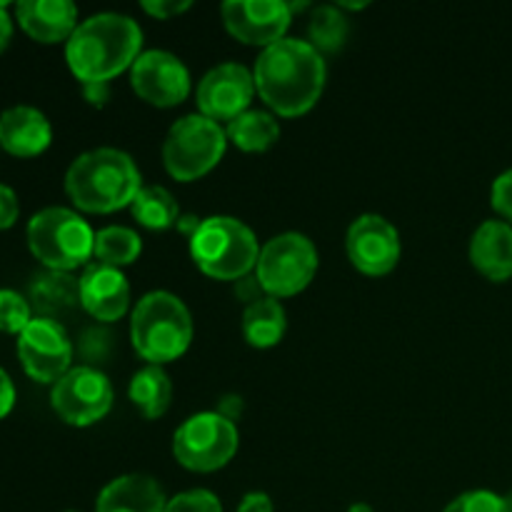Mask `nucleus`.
I'll list each match as a JSON object with an SVG mask.
<instances>
[{"label":"nucleus","mask_w":512,"mask_h":512,"mask_svg":"<svg viewBox=\"0 0 512 512\" xmlns=\"http://www.w3.org/2000/svg\"><path fill=\"white\" fill-rule=\"evenodd\" d=\"M318 270V250L303 233H283L260 248L255 278L270 298L303 293Z\"/></svg>","instance_id":"6e6552de"},{"label":"nucleus","mask_w":512,"mask_h":512,"mask_svg":"<svg viewBox=\"0 0 512 512\" xmlns=\"http://www.w3.org/2000/svg\"><path fill=\"white\" fill-rule=\"evenodd\" d=\"M200 223H203V220L195 218V215H180L178 230H180V233H183V235H188V238H193V235L198 233Z\"/></svg>","instance_id":"58836bf2"},{"label":"nucleus","mask_w":512,"mask_h":512,"mask_svg":"<svg viewBox=\"0 0 512 512\" xmlns=\"http://www.w3.org/2000/svg\"><path fill=\"white\" fill-rule=\"evenodd\" d=\"M345 250L355 270L363 275H388L400 260V235L383 215H360L345 235Z\"/></svg>","instance_id":"4468645a"},{"label":"nucleus","mask_w":512,"mask_h":512,"mask_svg":"<svg viewBox=\"0 0 512 512\" xmlns=\"http://www.w3.org/2000/svg\"><path fill=\"white\" fill-rule=\"evenodd\" d=\"M285 328H288V320H285V310L278 298L265 295V298L245 305L243 335L253 348L265 350L278 345L283 340Z\"/></svg>","instance_id":"412c9836"},{"label":"nucleus","mask_w":512,"mask_h":512,"mask_svg":"<svg viewBox=\"0 0 512 512\" xmlns=\"http://www.w3.org/2000/svg\"><path fill=\"white\" fill-rule=\"evenodd\" d=\"M220 13L233 38L260 48H270L285 40L293 20V8L283 0H228Z\"/></svg>","instance_id":"ddd939ff"},{"label":"nucleus","mask_w":512,"mask_h":512,"mask_svg":"<svg viewBox=\"0 0 512 512\" xmlns=\"http://www.w3.org/2000/svg\"><path fill=\"white\" fill-rule=\"evenodd\" d=\"M50 405L63 423L88 428L113 408V385L98 368H70L50 390Z\"/></svg>","instance_id":"9d476101"},{"label":"nucleus","mask_w":512,"mask_h":512,"mask_svg":"<svg viewBox=\"0 0 512 512\" xmlns=\"http://www.w3.org/2000/svg\"><path fill=\"white\" fill-rule=\"evenodd\" d=\"M28 248L53 273H68L93 258L95 233L68 208H45L28 223Z\"/></svg>","instance_id":"423d86ee"},{"label":"nucleus","mask_w":512,"mask_h":512,"mask_svg":"<svg viewBox=\"0 0 512 512\" xmlns=\"http://www.w3.org/2000/svg\"><path fill=\"white\" fill-rule=\"evenodd\" d=\"M505 500H508V505H510V512H512V490L508 495H505Z\"/></svg>","instance_id":"a19ab883"},{"label":"nucleus","mask_w":512,"mask_h":512,"mask_svg":"<svg viewBox=\"0 0 512 512\" xmlns=\"http://www.w3.org/2000/svg\"><path fill=\"white\" fill-rule=\"evenodd\" d=\"M53 140V128L38 108L15 105L0 115V148L15 158H35Z\"/></svg>","instance_id":"a211bd4d"},{"label":"nucleus","mask_w":512,"mask_h":512,"mask_svg":"<svg viewBox=\"0 0 512 512\" xmlns=\"http://www.w3.org/2000/svg\"><path fill=\"white\" fill-rule=\"evenodd\" d=\"M143 190L138 165L118 148H95L78 155L65 173V193L83 213H115L130 208Z\"/></svg>","instance_id":"7ed1b4c3"},{"label":"nucleus","mask_w":512,"mask_h":512,"mask_svg":"<svg viewBox=\"0 0 512 512\" xmlns=\"http://www.w3.org/2000/svg\"><path fill=\"white\" fill-rule=\"evenodd\" d=\"M20 205H18V195H15L13 188L0 183V230L10 228V225L18 220Z\"/></svg>","instance_id":"473e14b6"},{"label":"nucleus","mask_w":512,"mask_h":512,"mask_svg":"<svg viewBox=\"0 0 512 512\" xmlns=\"http://www.w3.org/2000/svg\"><path fill=\"white\" fill-rule=\"evenodd\" d=\"M165 512H223V505L210 490H188L168 500Z\"/></svg>","instance_id":"c756f323"},{"label":"nucleus","mask_w":512,"mask_h":512,"mask_svg":"<svg viewBox=\"0 0 512 512\" xmlns=\"http://www.w3.org/2000/svg\"><path fill=\"white\" fill-rule=\"evenodd\" d=\"M140 235L130 228H120V225H110L95 233V250L93 255L98 263L110 265V268H123V265L135 263L140 258Z\"/></svg>","instance_id":"393cba45"},{"label":"nucleus","mask_w":512,"mask_h":512,"mask_svg":"<svg viewBox=\"0 0 512 512\" xmlns=\"http://www.w3.org/2000/svg\"><path fill=\"white\" fill-rule=\"evenodd\" d=\"M135 95L155 108H175L190 95V73L178 55L168 50L140 53L130 68Z\"/></svg>","instance_id":"f8f14e48"},{"label":"nucleus","mask_w":512,"mask_h":512,"mask_svg":"<svg viewBox=\"0 0 512 512\" xmlns=\"http://www.w3.org/2000/svg\"><path fill=\"white\" fill-rule=\"evenodd\" d=\"M490 200H493V208L503 215L508 223H512V170H505L503 175H498L490 190Z\"/></svg>","instance_id":"7c9ffc66"},{"label":"nucleus","mask_w":512,"mask_h":512,"mask_svg":"<svg viewBox=\"0 0 512 512\" xmlns=\"http://www.w3.org/2000/svg\"><path fill=\"white\" fill-rule=\"evenodd\" d=\"M143 30L120 13H98L75 28L65 43V60L83 85L110 83L140 58Z\"/></svg>","instance_id":"f03ea898"},{"label":"nucleus","mask_w":512,"mask_h":512,"mask_svg":"<svg viewBox=\"0 0 512 512\" xmlns=\"http://www.w3.org/2000/svg\"><path fill=\"white\" fill-rule=\"evenodd\" d=\"M20 28L45 45L68 43L78 28V8L70 0H20L15 5Z\"/></svg>","instance_id":"f3484780"},{"label":"nucleus","mask_w":512,"mask_h":512,"mask_svg":"<svg viewBox=\"0 0 512 512\" xmlns=\"http://www.w3.org/2000/svg\"><path fill=\"white\" fill-rule=\"evenodd\" d=\"M225 135L243 153H263L278 143L280 125L275 115L265 113V110H245L233 123H228Z\"/></svg>","instance_id":"5701e85b"},{"label":"nucleus","mask_w":512,"mask_h":512,"mask_svg":"<svg viewBox=\"0 0 512 512\" xmlns=\"http://www.w3.org/2000/svg\"><path fill=\"white\" fill-rule=\"evenodd\" d=\"M190 8H193V3H190V0H180V3L178 0H145L143 3L145 13L153 15V18H158V20H170Z\"/></svg>","instance_id":"2f4dec72"},{"label":"nucleus","mask_w":512,"mask_h":512,"mask_svg":"<svg viewBox=\"0 0 512 512\" xmlns=\"http://www.w3.org/2000/svg\"><path fill=\"white\" fill-rule=\"evenodd\" d=\"M10 38H13V18L8 15L5 3H0V53L8 48Z\"/></svg>","instance_id":"e433bc0d"},{"label":"nucleus","mask_w":512,"mask_h":512,"mask_svg":"<svg viewBox=\"0 0 512 512\" xmlns=\"http://www.w3.org/2000/svg\"><path fill=\"white\" fill-rule=\"evenodd\" d=\"M83 95H85V100H88V103L103 105L105 100H108V95H110V85L108 83L83 85Z\"/></svg>","instance_id":"c9c22d12"},{"label":"nucleus","mask_w":512,"mask_h":512,"mask_svg":"<svg viewBox=\"0 0 512 512\" xmlns=\"http://www.w3.org/2000/svg\"><path fill=\"white\" fill-rule=\"evenodd\" d=\"M13 405H15V385L13 380H10V375L0 368V418H5V415L10 413Z\"/></svg>","instance_id":"f704fd0d"},{"label":"nucleus","mask_w":512,"mask_h":512,"mask_svg":"<svg viewBox=\"0 0 512 512\" xmlns=\"http://www.w3.org/2000/svg\"><path fill=\"white\" fill-rule=\"evenodd\" d=\"M238 512H275V508L270 495L258 493V490H255V493H248L243 500H240Z\"/></svg>","instance_id":"72a5a7b5"},{"label":"nucleus","mask_w":512,"mask_h":512,"mask_svg":"<svg viewBox=\"0 0 512 512\" xmlns=\"http://www.w3.org/2000/svg\"><path fill=\"white\" fill-rule=\"evenodd\" d=\"M190 255L200 273L213 280H243L255 270L260 245L253 230L238 218L213 215L200 223L198 233L190 238Z\"/></svg>","instance_id":"39448f33"},{"label":"nucleus","mask_w":512,"mask_h":512,"mask_svg":"<svg viewBox=\"0 0 512 512\" xmlns=\"http://www.w3.org/2000/svg\"><path fill=\"white\" fill-rule=\"evenodd\" d=\"M18 358L35 383H58L70 370L73 343L53 318H33L18 335Z\"/></svg>","instance_id":"9b49d317"},{"label":"nucleus","mask_w":512,"mask_h":512,"mask_svg":"<svg viewBox=\"0 0 512 512\" xmlns=\"http://www.w3.org/2000/svg\"><path fill=\"white\" fill-rule=\"evenodd\" d=\"M238 428L220 413H198L173 435V455L193 473H215L238 453Z\"/></svg>","instance_id":"1a4fd4ad"},{"label":"nucleus","mask_w":512,"mask_h":512,"mask_svg":"<svg viewBox=\"0 0 512 512\" xmlns=\"http://www.w3.org/2000/svg\"><path fill=\"white\" fill-rule=\"evenodd\" d=\"M163 488L150 475H120L100 490L95 512H165Z\"/></svg>","instance_id":"6ab92c4d"},{"label":"nucleus","mask_w":512,"mask_h":512,"mask_svg":"<svg viewBox=\"0 0 512 512\" xmlns=\"http://www.w3.org/2000/svg\"><path fill=\"white\" fill-rule=\"evenodd\" d=\"M470 263L493 283L512 278V225L485 220L470 240Z\"/></svg>","instance_id":"aec40b11"},{"label":"nucleus","mask_w":512,"mask_h":512,"mask_svg":"<svg viewBox=\"0 0 512 512\" xmlns=\"http://www.w3.org/2000/svg\"><path fill=\"white\" fill-rule=\"evenodd\" d=\"M130 340L148 365L173 363L193 340V318L183 300L165 290L143 295L130 318Z\"/></svg>","instance_id":"20e7f679"},{"label":"nucleus","mask_w":512,"mask_h":512,"mask_svg":"<svg viewBox=\"0 0 512 512\" xmlns=\"http://www.w3.org/2000/svg\"><path fill=\"white\" fill-rule=\"evenodd\" d=\"M35 300H38L40 308L48 310H60L73 305L75 300H80L78 283H75L70 275L65 273H50L45 278H40L33 288Z\"/></svg>","instance_id":"bb28decb"},{"label":"nucleus","mask_w":512,"mask_h":512,"mask_svg":"<svg viewBox=\"0 0 512 512\" xmlns=\"http://www.w3.org/2000/svg\"><path fill=\"white\" fill-rule=\"evenodd\" d=\"M443 512H510L505 495L490 493V490H470L458 495Z\"/></svg>","instance_id":"c85d7f7f"},{"label":"nucleus","mask_w":512,"mask_h":512,"mask_svg":"<svg viewBox=\"0 0 512 512\" xmlns=\"http://www.w3.org/2000/svg\"><path fill=\"white\" fill-rule=\"evenodd\" d=\"M130 213L148 230H168L178 225L180 220L178 203L160 185H148V188L140 190L133 203H130Z\"/></svg>","instance_id":"b1692460"},{"label":"nucleus","mask_w":512,"mask_h":512,"mask_svg":"<svg viewBox=\"0 0 512 512\" xmlns=\"http://www.w3.org/2000/svg\"><path fill=\"white\" fill-rule=\"evenodd\" d=\"M350 33L348 18L343 15V10L338 5H320L313 10L308 23V43L323 53H338L345 45Z\"/></svg>","instance_id":"a878e982"},{"label":"nucleus","mask_w":512,"mask_h":512,"mask_svg":"<svg viewBox=\"0 0 512 512\" xmlns=\"http://www.w3.org/2000/svg\"><path fill=\"white\" fill-rule=\"evenodd\" d=\"M33 320L28 300L15 290H0V333L20 335Z\"/></svg>","instance_id":"cd10ccee"},{"label":"nucleus","mask_w":512,"mask_h":512,"mask_svg":"<svg viewBox=\"0 0 512 512\" xmlns=\"http://www.w3.org/2000/svg\"><path fill=\"white\" fill-rule=\"evenodd\" d=\"M128 398L143 413V418L158 420L168 413L170 400H173V383L160 365H145L130 380Z\"/></svg>","instance_id":"4be33fe9"},{"label":"nucleus","mask_w":512,"mask_h":512,"mask_svg":"<svg viewBox=\"0 0 512 512\" xmlns=\"http://www.w3.org/2000/svg\"><path fill=\"white\" fill-rule=\"evenodd\" d=\"M348 512H375V510L370 508L368 503H355V505H350Z\"/></svg>","instance_id":"ea45409f"},{"label":"nucleus","mask_w":512,"mask_h":512,"mask_svg":"<svg viewBox=\"0 0 512 512\" xmlns=\"http://www.w3.org/2000/svg\"><path fill=\"white\" fill-rule=\"evenodd\" d=\"M225 145H228V135L218 123L200 113L185 115L165 135V170L178 183H193L220 163Z\"/></svg>","instance_id":"0eeeda50"},{"label":"nucleus","mask_w":512,"mask_h":512,"mask_svg":"<svg viewBox=\"0 0 512 512\" xmlns=\"http://www.w3.org/2000/svg\"><path fill=\"white\" fill-rule=\"evenodd\" d=\"M255 95V78L245 65L223 63L208 70L198 85L200 115L220 125V120L233 123L248 110Z\"/></svg>","instance_id":"2eb2a0df"},{"label":"nucleus","mask_w":512,"mask_h":512,"mask_svg":"<svg viewBox=\"0 0 512 512\" xmlns=\"http://www.w3.org/2000/svg\"><path fill=\"white\" fill-rule=\"evenodd\" d=\"M80 305L100 323H115L128 313L130 285L118 268L95 263L78 280Z\"/></svg>","instance_id":"dca6fc26"},{"label":"nucleus","mask_w":512,"mask_h":512,"mask_svg":"<svg viewBox=\"0 0 512 512\" xmlns=\"http://www.w3.org/2000/svg\"><path fill=\"white\" fill-rule=\"evenodd\" d=\"M253 78L255 90L275 115L298 118L318 105L328 70L308 40L285 38L260 53Z\"/></svg>","instance_id":"f257e3e1"},{"label":"nucleus","mask_w":512,"mask_h":512,"mask_svg":"<svg viewBox=\"0 0 512 512\" xmlns=\"http://www.w3.org/2000/svg\"><path fill=\"white\" fill-rule=\"evenodd\" d=\"M240 398H235V395H230V398H223V403H220V408L215 410V413H220L223 415V418H228L230 423H235V420H238V415H240Z\"/></svg>","instance_id":"4c0bfd02"}]
</instances>
